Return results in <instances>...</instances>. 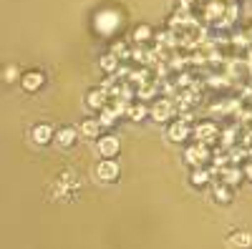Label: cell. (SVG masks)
Returning a JSON list of instances; mask_svg holds the SVG:
<instances>
[{
  "label": "cell",
  "instance_id": "obj_1",
  "mask_svg": "<svg viewBox=\"0 0 252 249\" xmlns=\"http://www.w3.org/2000/svg\"><path fill=\"white\" fill-rule=\"evenodd\" d=\"M48 131H51L48 126H38V129H35V134H33V136H35V141H46V138H48Z\"/></svg>",
  "mask_w": 252,
  "mask_h": 249
}]
</instances>
